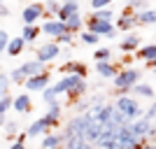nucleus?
I'll return each instance as SVG.
<instances>
[{"mask_svg":"<svg viewBox=\"0 0 156 149\" xmlns=\"http://www.w3.org/2000/svg\"><path fill=\"white\" fill-rule=\"evenodd\" d=\"M37 33H40L37 26H23V30H21V37L26 40V42H33V40L37 37Z\"/></svg>","mask_w":156,"mask_h":149,"instance_id":"nucleus-26","label":"nucleus"},{"mask_svg":"<svg viewBox=\"0 0 156 149\" xmlns=\"http://www.w3.org/2000/svg\"><path fill=\"white\" fill-rule=\"evenodd\" d=\"M49 84H51V77L47 75V72H42V75H37V77H30L26 82V89L28 91H44L49 89Z\"/></svg>","mask_w":156,"mask_h":149,"instance_id":"nucleus-10","label":"nucleus"},{"mask_svg":"<svg viewBox=\"0 0 156 149\" xmlns=\"http://www.w3.org/2000/svg\"><path fill=\"white\" fill-rule=\"evenodd\" d=\"M63 72H65V75H79V77H86V65L77 63V61H68V63L63 65Z\"/></svg>","mask_w":156,"mask_h":149,"instance_id":"nucleus-16","label":"nucleus"},{"mask_svg":"<svg viewBox=\"0 0 156 149\" xmlns=\"http://www.w3.org/2000/svg\"><path fill=\"white\" fill-rule=\"evenodd\" d=\"M70 40H72V33L68 30V33H63V35H61V37H58V42H63V44H68Z\"/></svg>","mask_w":156,"mask_h":149,"instance_id":"nucleus-40","label":"nucleus"},{"mask_svg":"<svg viewBox=\"0 0 156 149\" xmlns=\"http://www.w3.org/2000/svg\"><path fill=\"white\" fill-rule=\"evenodd\" d=\"M5 133H7V137H12L14 133H16V123H14V121L5 123Z\"/></svg>","mask_w":156,"mask_h":149,"instance_id":"nucleus-39","label":"nucleus"},{"mask_svg":"<svg viewBox=\"0 0 156 149\" xmlns=\"http://www.w3.org/2000/svg\"><path fill=\"white\" fill-rule=\"evenodd\" d=\"M144 119H149V121H156V100L149 105V110L144 112Z\"/></svg>","mask_w":156,"mask_h":149,"instance_id":"nucleus-37","label":"nucleus"},{"mask_svg":"<svg viewBox=\"0 0 156 149\" xmlns=\"http://www.w3.org/2000/svg\"><path fill=\"white\" fill-rule=\"evenodd\" d=\"M82 23H84V21H82V14H72V16H70V19H68V21H65V26H68V30H70V33H75V30H79V28H82Z\"/></svg>","mask_w":156,"mask_h":149,"instance_id":"nucleus-25","label":"nucleus"},{"mask_svg":"<svg viewBox=\"0 0 156 149\" xmlns=\"http://www.w3.org/2000/svg\"><path fill=\"white\" fill-rule=\"evenodd\" d=\"M14 110L21 112V114H26V112L30 110V96H28V93L16 96V98H14Z\"/></svg>","mask_w":156,"mask_h":149,"instance_id":"nucleus-18","label":"nucleus"},{"mask_svg":"<svg viewBox=\"0 0 156 149\" xmlns=\"http://www.w3.org/2000/svg\"><path fill=\"white\" fill-rule=\"evenodd\" d=\"M77 12H79V2L77 0H63V7H61V12H58V19L68 21L72 14H77Z\"/></svg>","mask_w":156,"mask_h":149,"instance_id":"nucleus-15","label":"nucleus"},{"mask_svg":"<svg viewBox=\"0 0 156 149\" xmlns=\"http://www.w3.org/2000/svg\"><path fill=\"white\" fill-rule=\"evenodd\" d=\"M142 149H156V144H154V142H149V144H142Z\"/></svg>","mask_w":156,"mask_h":149,"instance_id":"nucleus-45","label":"nucleus"},{"mask_svg":"<svg viewBox=\"0 0 156 149\" xmlns=\"http://www.w3.org/2000/svg\"><path fill=\"white\" fill-rule=\"evenodd\" d=\"M0 16H2V19H7V16H9V9H7L5 5H2V9H0Z\"/></svg>","mask_w":156,"mask_h":149,"instance_id":"nucleus-42","label":"nucleus"},{"mask_svg":"<svg viewBox=\"0 0 156 149\" xmlns=\"http://www.w3.org/2000/svg\"><path fill=\"white\" fill-rule=\"evenodd\" d=\"M9 42H12V37L7 35V30H0V49H2V51H7Z\"/></svg>","mask_w":156,"mask_h":149,"instance_id":"nucleus-35","label":"nucleus"},{"mask_svg":"<svg viewBox=\"0 0 156 149\" xmlns=\"http://www.w3.org/2000/svg\"><path fill=\"white\" fill-rule=\"evenodd\" d=\"M140 49V37L137 35H128V37L121 40V51H135Z\"/></svg>","mask_w":156,"mask_h":149,"instance_id":"nucleus-20","label":"nucleus"},{"mask_svg":"<svg viewBox=\"0 0 156 149\" xmlns=\"http://www.w3.org/2000/svg\"><path fill=\"white\" fill-rule=\"evenodd\" d=\"M42 72H44V63L35 59V61H26L21 68L12 70L9 77H12V82H16V84H26L30 77H37V75H42Z\"/></svg>","mask_w":156,"mask_h":149,"instance_id":"nucleus-2","label":"nucleus"},{"mask_svg":"<svg viewBox=\"0 0 156 149\" xmlns=\"http://www.w3.org/2000/svg\"><path fill=\"white\" fill-rule=\"evenodd\" d=\"M98 40H100V35H96V33H91V30L82 33V42H84V44H98Z\"/></svg>","mask_w":156,"mask_h":149,"instance_id":"nucleus-34","label":"nucleus"},{"mask_svg":"<svg viewBox=\"0 0 156 149\" xmlns=\"http://www.w3.org/2000/svg\"><path fill=\"white\" fill-rule=\"evenodd\" d=\"M137 59H142V61H154L156 59V44H147V47H140L137 49Z\"/></svg>","mask_w":156,"mask_h":149,"instance_id":"nucleus-21","label":"nucleus"},{"mask_svg":"<svg viewBox=\"0 0 156 149\" xmlns=\"http://www.w3.org/2000/svg\"><path fill=\"white\" fill-rule=\"evenodd\" d=\"M65 144V135L63 133H49L42 137V149H61Z\"/></svg>","mask_w":156,"mask_h":149,"instance_id":"nucleus-12","label":"nucleus"},{"mask_svg":"<svg viewBox=\"0 0 156 149\" xmlns=\"http://www.w3.org/2000/svg\"><path fill=\"white\" fill-rule=\"evenodd\" d=\"M130 128H133V133H135L140 140L142 137H149V130H151V121L149 119H135V121H130Z\"/></svg>","mask_w":156,"mask_h":149,"instance_id":"nucleus-13","label":"nucleus"},{"mask_svg":"<svg viewBox=\"0 0 156 149\" xmlns=\"http://www.w3.org/2000/svg\"><path fill=\"white\" fill-rule=\"evenodd\" d=\"M137 19H140L142 26H147V23H156V9H147V12L137 14Z\"/></svg>","mask_w":156,"mask_h":149,"instance_id":"nucleus-27","label":"nucleus"},{"mask_svg":"<svg viewBox=\"0 0 156 149\" xmlns=\"http://www.w3.org/2000/svg\"><path fill=\"white\" fill-rule=\"evenodd\" d=\"M110 2L112 0H91V7H93V12H98V9H107Z\"/></svg>","mask_w":156,"mask_h":149,"instance_id":"nucleus-36","label":"nucleus"},{"mask_svg":"<svg viewBox=\"0 0 156 149\" xmlns=\"http://www.w3.org/2000/svg\"><path fill=\"white\" fill-rule=\"evenodd\" d=\"M114 105H117L119 112H124L130 121H135V119H142V117H144V110L140 107V103H137L135 98H130V96H119Z\"/></svg>","mask_w":156,"mask_h":149,"instance_id":"nucleus-3","label":"nucleus"},{"mask_svg":"<svg viewBox=\"0 0 156 149\" xmlns=\"http://www.w3.org/2000/svg\"><path fill=\"white\" fill-rule=\"evenodd\" d=\"M9 149H26V144H23V142H12Z\"/></svg>","mask_w":156,"mask_h":149,"instance_id":"nucleus-41","label":"nucleus"},{"mask_svg":"<svg viewBox=\"0 0 156 149\" xmlns=\"http://www.w3.org/2000/svg\"><path fill=\"white\" fill-rule=\"evenodd\" d=\"M91 19H96V21H112V9L110 7H107V9H98V12H93Z\"/></svg>","mask_w":156,"mask_h":149,"instance_id":"nucleus-32","label":"nucleus"},{"mask_svg":"<svg viewBox=\"0 0 156 149\" xmlns=\"http://www.w3.org/2000/svg\"><path fill=\"white\" fill-rule=\"evenodd\" d=\"M110 56H112V51L107 49V47H103V49H96V63H110Z\"/></svg>","mask_w":156,"mask_h":149,"instance_id":"nucleus-29","label":"nucleus"},{"mask_svg":"<svg viewBox=\"0 0 156 149\" xmlns=\"http://www.w3.org/2000/svg\"><path fill=\"white\" fill-rule=\"evenodd\" d=\"M114 112H117V105H100V107H93L91 114H93V119H96L98 123L107 126V123H112V119H114Z\"/></svg>","mask_w":156,"mask_h":149,"instance_id":"nucleus-5","label":"nucleus"},{"mask_svg":"<svg viewBox=\"0 0 156 149\" xmlns=\"http://www.w3.org/2000/svg\"><path fill=\"white\" fill-rule=\"evenodd\" d=\"M140 77H142V72H140V70H135V68H126V70H121L112 82H114V86H117L119 91H128V89H135V86L140 84Z\"/></svg>","mask_w":156,"mask_h":149,"instance_id":"nucleus-4","label":"nucleus"},{"mask_svg":"<svg viewBox=\"0 0 156 149\" xmlns=\"http://www.w3.org/2000/svg\"><path fill=\"white\" fill-rule=\"evenodd\" d=\"M149 68H154V70H156V59H154V61H149Z\"/></svg>","mask_w":156,"mask_h":149,"instance_id":"nucleus-46","label":"nucleus"},{"mask_svg":"<svg viewBox=\"0 0 156 149\" xmlns=\"http://www.w3.org/2000/svg\"><path fill=\"white\" fill-rule=\"evenodd\" d=\"M9 107H14V100L9 98V93H2L0 96V117H2V121H5V114L9 112Z\"/></svg>","mask_w":156,"mask_h":149,"instance_id":"nucleus-23","label":"nucleus"},{"mask_svg":"<svg viewBox=\"0 0 156 149\" xmlns=\"http://www.w3.org/2000/svg\"><path fill=\"white\" fill-rule=\"evenodd\" d=\"M135 93H137V96H144V98H154V89H151L149 84H137Z\"/></svg>","mask_w":156,"mask_h":149,"instance_id":"nucleus-33","label":"nucleus"},{"mask_svg":"<svg viewBox=\"0 0 156 149\" xmlns=\"http://www.w3.org/2000/svg\"><path fill=\"white\" fill-rule=\"evenodd\" d=\"M44 14V5H40V2H33L23 9V26H35V21L40 19Z\"/></svg>","mask_w":156,"mask_h":149,"instance_id":"nucleus-8","label":"nucleus"},{"mask_svg":"<svg viewBox=\"0 0 156 149\" xmlns=\"http://www.w3.org/2000/svg\"><path fill=\"white\" fill-rule=\"evenodd\" d=\"M23 44H26V40L23 37H14L12 42H9V47H7V56H19L21 51H23Z\"/></svg>","mask_w":156,"mask_h":149,"instance_id":"nucleus-19","label":"nucleus"},{"mask_svg":"<svg viewBox=\"0 0 156 149\" xmlns=\"http://www.w3.org/2000/svg\"><path fill=\"white\" fill-rule=\"evenodd\" d=\"M77 149H91V144H89V142H82V144H79Z\"/></svg>","mask_w":156,"mask_h":149,"instance_id":"nucleus-44","label":"nucleus"},{"mask_svg":"<svg viewBox=\"0 0 156 149\" xmlns=\"http://www.w3.org/2000/svg\"><path fill=\"white\" fill-rule=\"evenodd\" d=\"M149 140H156V126H151V130H149Z\"/></svg>","mask_w":156,"mask_h":149,"instance_id":"nucleus-43","label":"nucleus"},{"mask_svg":"<svg viewBox=\"0 0 156 149\" xmlns=\"http://www.w3.org/2000/svg\"><path fill=\"white\" fill-rule=\"evenodd\" d=\"M54 91L56 93H68L70 98H79L86 91V82L79 75H65V77H61L54 84Z\"/></svg>","mask_w":156,"mask_h":149,"instance_id":"nucleus-1","label":"nucleus"},{"mask_svg":"<svg viewBox=\"0 0 156 149\" xmlns=\"http://www.w3.org/2000/svg\"><path fill=\"white\" fill-rule=\"evenodd\" d=\"M96 72H98L103 79H114V77L119 75L117 68H114L112 63H96Z\"/></svg>","mask_w":156,"mask_h":149,"instance_id":"nucleus-17","label":"nucleus"},{"mask_svg":"<svg viewBox=\"0 0 156 149\" xmlns=\"http://www.w3.org/2000/svg\"><path fill=\"white\" fill-rule=\"evenodd\" d=\"M7 84H9V75L2 72V75H0V89H2V93H7Z\"/></svg>","mask_w":156,"mask_h":149,"instance_id":"nucleus-38","label":"nucleus"},{"mask_svg":"<svg viewBox=\"0 0 156 149\" xmlns=\"http://www.w3.org/2000/svg\"><path fill=\"white\" fill-rule=\"evenodd\" d=\"M61 7H63V2H61V0H47L44 9H47V14H56V16H58Z\"/></svg>","mask_w":156,"mask_h":149,"instance_id":"nucleus-30","label":"nucleus"},{"mask_svg":"<svg viewBox=\"0 0 156 149\" xmlns=\"http://www.w3.org/2000/svg\"><path fill=\"white\" fill-rule=\"evenodd\" d=\"M49 128H51V123L42 117V119H37V121H33L26 133H28V137H40V135H49Z\"/></svg>","mask_w":156,"mask_h":149,"instance_id":"nucleus-9","label":"nucleus"},{"mask_svg":"<svg viewBox=\"0 0 156 149\" xmlns=\"http://www.w3.org/2000/svg\"><path fill=\"white\" fill-rule=\"evenodd\" d=\"M47 121H49V123H56V121H58V119H61V105L58 103H54V105H49V110H47Z\"/></svg>","mask_w":156,"mask_h":149,"instance_id":"nucleus-24","label":"nucleus"},{"mask_svg":"<svg viewBox=\"0 0 156 149\" xmlns=\"http://www.w3.org/2000/svg\"><path fill=\"white\" fill-rule=\"evenodd\" d=\"M135 26H140V19H137V14H130V12L121 14L119 21H117V28H119V30H133Z\"/></svg>","mask_w":156,"mask_h":149,"instance_id":"nucleus-14","label":"nucleus"},{"mask_svg":"<svg viewBox=\"0 0 156 149\" xmlns=\"http://www.w3.org/2000/svg\"><path fill=\"white\" fill-rule=\"evenodd\" d=\"M89 30L96 33V35H100V37H107L112 30H114V26H112V21H96V19H89Z\"/></svg>","mask_w":156,"mask_h":149,"instance_id":"nucleus-11","label":"nucleus"},{"mask_svg":"<svg viewBox=\"0 0 156 149\" xmlns=\"http://www.w3.org/2000/svg\"><path fill=\"white\" fill-rule=\"evenodd\" d=\"M58 56H61V47L56 42H47L37 49V61H42V63H49V61L58 59Z\"/></svg>","mask_w":156,"mask_h":149,"instance_id":"nucleus-7","label":"nucleus"},{"mask_svg":"<svg viewBox=\"0 0 156 149\" xmlns=\"http://www.w3.org/2000/svg\"><path fill=\"white\" fill-rule=\"evenodd\" d=\"M128 9L142 14V12H147V9H151V7H149V0H128Z\"/></svg>","mask_w":156,"mask_h":149,"instance_id":"nucleus-22","label":"nucleus"},{"mask_svg":"<svg viewBox=\"0 0 156 149\" xmlns=\"http://www.w3.org/2000/svg\"><path fill=\"white\" fill-rule=\"evenodd\" d=\"M56 96H58V93L54 91V86H49V89L42 91V100H44L47 105H54V103H56Z\"/></svg>","mask_w":156,"mask_h":149,"instance_id":"nucleus-31","label":"nucleus"},{"mask_svg":"<svg viewBox=\"0 0 156 149\" xmlns=\"http://www.w3.org/2000/svg\"><path fill=\"white\" fill-rule=\"evenodd\" d=\"M82 142H86L82 135H65V149H77Z\"/></svg>","mask_w":156,"mask_h":149,"instance_id":"nucleus-28","label":"nucleus"},{"mask_svg":"<svg viewBox=\"0 0 156 149\" xmlns=\"http://www.w3.org/2000/svg\"><path fill=\"white\" fill-rule=\"evenodd\" d=\"M42 33L49 35V37H54V40H58L63 33H68V26H65V21H61V19L44 21V23H42Z\"/></svg>","mask_w":156,"mask_h":149,"instance_id":"nucleus-6","label":"nucleus"}]
</instances>
